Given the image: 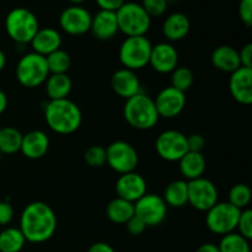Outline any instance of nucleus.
<instances>
[{"mask_svg": "<svg viewBox=\"0 0 252 252\" xmlns=\"http://www.w3.org/2000/svg\"><path fill=\"white\" fill-rule=\"evenodd\" d=\"M58 225L54 209L46 202L36 201L27 204L20 217V230L26 243L42 244L54 235Z\"/></svg>", "mask_w": 252, "mask_h": 252, "instance_id": "obj_1", "label": "nucleus"}, {"mask_svg": "<svg viewBox=\"0 0 252 252\" xmlns=\"http://www.w3.org/2000/svg\"><path fill=\"white\" fill-rule=\"evenodd\" d=\"M47 126L58 134H73L83 123V112L70 98L49 100L44 107Z\"/></svg>", "mask_w": 252, "mask_h": 252, "instance_id": "obj_2", "label": "nucleus"}, {"mask_svg": "<svg viewBox=\"0 0 252 252\" xmlns=\"http://www.w3.org/2000/svg\"><path fill=\"white\" fill-rule=\"evenodd\" d=\"M123 116L128 125L140 130L153 128L157 126L160 118L155 107L154 98L143 93L126 100L123 106Z\"/></svg>", "mask_w": 252, "mask_h": 252, "instance_id": "obj_3", "label": "nucleus"}, {"mask_svg": "<svg viewBox=\"0 0 252 252\" xmlns=\"http://www.w3.org/2000/svg\"><path fill=\"white\" fill-rule=\"evenodd\" d=\"M5 30L16 43H30L39 30L38 19L27 7H14L5 17Z\"/></svg>", "mask_w": 252, "mask_h": 252, "instance_id": "obj_4", "label": "nucleus"}, {"mask_svg": "<svg viewBox=\"0 0 252 252\" xmlns=\"http://www.w3.org/2000/svg\"><path fill=\"white\" fill-rule=\"evenodd\" d=\"M116 17L118 30L127 37L145 36L152 26V17L139 2H123L122 6L116 11Z\"/></svg>", "mask_w": 252, "mask_h": 252, "instance_id": "obj_5", "label": "nucleus"}, {"mask_svg": "<svg viewBox=\"0 0 252 252\" xmlns=\"http://www.w3.org/2000/svg\"><path fill=\"white\" fill-rule=\"evenodd\" d=\"M16 79L25 88H37L46 83L49 76L46 57L29 52L19 59L16 64Z\"/></svg>", "mask_w": 252, "mask_h": 252, "instance_id": "obj_6", "label": "nucleus"}, {"mask_svg": "<svg viewBox=\"0 0 252 252\" xmlns=\"http://www.w3.org/2000/svg\"><path fill=\"white\" fill-rule=\"evenodd\" d=\"M152 42L147 36L126 37L118 51V59L123 68L137 70L149 64Z\"/></svg>", "mask_w": 252, "mask_h": 252, "instance_id": "obj_7", "label": "nucleus"}, {"mask_svg": "<svg viewBox=\"0 0 252 252\" xmlns=\"http://www.w3.org/2000/svg\"><path fill=\"white\" fill-rule=\"evenodd\" d=\"M206 225L217 235H228L236 230L241 211L226 202H218L206 212Z\"/></svg>", "mask_w": 252, "mask_h": 252, "instance_id": "obj_8", "label": "nucleus"}, {"mask_svg": "<svg viewBox=\"0 0 252 252\" xmlns=\"http://www.w3.org/2000/svg\"><path fill=\"white\" fill-rule=\"evenodd\" d=\"M138 162V152L126 140H115L106 148V164L120 175L135 171Z\"/></svg>", "mask_w": 252, "mask_h": 252, "instance_id": "obj_9", "label": "nucleus"}, {"mask_svg": "<svg viewBox=\"0 0 252 252\" xmlns=\"http://www.w3.org/2000/svg\"><path fill=\"white\" fill-rule=\"evenodd\" d=\"M155 150L162 160L177 161L189 152L187 135L176 129H166L155 140Z\"/></svg>", "mask_w": 252, "mask_h": 252, "instance_id": "obj_10", "label": "nucleus"}, {"mask_svg": "<svg viewBox=\"0 0 252 252\" xmlns=\"http://www.w3.org/2000/svg\"><path fill=\"white\" fill-rule=\"evenodd\" d=\"M91 20V12L79 2H73L66 6L59 15V25L62 30L73 36H80L90 32Z\"/></svg>", "mask_w": 252, "mask_h": 252, "instance_id": "obj_11", "label": "nucleus"}, {"mask_svg": "<svg viewBox=\"0 0 252 252\" xmlns=\"http://www.w3.org/2000/svg\"><path fill=\"white\" fill-rule=\"evenodd\" d=\"M134 216L142 219L148 226H158L167 216V206L161 196L145 193L134 203Z\"/></svg>", "mask_w": 252, "mask_h": 252, "instance_id": "obj_12", "label": "nucleus"}, {"mask_svg": "<svg viewBox=\"0 0 252 252\" xmlns=\"http://www.w3.org/2000/svg\"><path fill=\"white\" fill-rule=\"evenodd\" d=\"M189 187V203L199 212H208L218 203L217 186L206 177L187 181Z\"/></svg>", "mask_w": 252, "mask_h": 252, "instance_id": "obj_13", "label": "nucleus"}, {"mask_svg": "<svg viewBox=\"0 0 252 252\" xmlns=\"http://www.w3.org/2000/svg\"><path fill=\"white\" fill-rule=\"evenodd\" d=\"M159 117L174 118L179 116L186 107V94L172 88L166 86L159 91L154 98Z\"/></svg>", "mask_w": 252, "mask_h": 252, "instance_id": "obj_14", "label": "nucleus"}, {"mask_svg": "<svg viewBox=\"0 0 252 252\" xmlns=\"http://www.w3.org/2000/svg\"><path fill=\"white\" fill-rule=\"evenodd\" d=\"M149 64L155 71L170 74L179 66V52L170 42H159L152 47Z\"/></svg>", "mask_w": 252, "mask_h": 252, "instance_id": "obj_15", "label": "nucleus"}, {"mask_svg": "<svg viewBox=\"0 0 252 252\" xmlns=\"http://www.w3.org/2000/svg\"><path fill=\"white\" fill-rule=\"evenodd\" d=\"M116 193L118 198L135 203L147 193V181L138 172H128L120 175L115 185Z\"/></svg>", "mask_w": 252, "mask_h": 252, "instance_id": "obj_16", "label": "nucleus"}, {"mask_svg": "<svg viewBox=\"0 0 252 252\" xmlns=\"http://www.w3.org/2000/svg\"><path fill=\"white\" fill-rule=\"evenodd\" d=\"M229 91L241 105L252 103V68L240 66L229 78Z\"/></svg>", "mask_w": 252, "mask_h": 252, "instance_id": "obj_17", "label": "nucleus"}, {"mask_svg": "<svg viewBox=\"0 0 252 252\" xmlns=\"http://www.w3.org/2000/svg\"><path fill=\"white\" fill-rule=\"evenodd\" d=\"M111 88L115 91L116 95L126 98V100L142 93L140 91L142 85H140V80L138 78L137 73L127 68L118 69L112 74V76H111Z\"/></svg>", "mask_w": 252, "mask_h": 252, "instance_id": "obj_18", "label": "nucleus"}, {"mask_svg": "<svg viewBox=\"0 0 252 252\" xmlns=\"http://www.w3.org/2000/svg\"><path fill=\"white\" fill-rule=\"evenodd\" d=\"M90 32L98 41H110L120 32L116 12L98 10L93 15Z\"/></svg>", "mask_w": 252, "mask_h": 252, "instance_id": "obj_19", "label": "nucleus"}, {"mask_svg": "<svg viewBox=\"0 0 252 252\" xmlns=\"http://www.w3.org/2000/svg\"><path fill=\"white\" fill-rule=\"evenodd\" d=\"M49 138L46 132L39 129L30 130L26 134L22 135L21 149L24 157L27 159L37 160L43 158L49 149Z\"/></svg>", "mask_w": 252, "mask_h": 252, "instance_id": "obj_20", "label": "nucleus"}, {"mask_svg": "<svg viewBox=\"0 0 252 252\" xmlns=\"http://www.w3.org/2000/svg\"><path fill=\"white\" fill-rule=\"evenodd\" d=\"M30 44L33 49L32 52L47 57L48 54L61 48L62 36L58 30L53 29V27H39Z\"/></svg>", "mask_w": 252, "mask_h": 252, "instance_id": "obj_21", "label": "nucleus"}, {"mask_svg": "<svg viewBox=\"0 0 252 252\" xmlns=\"http://www.w3.org/2000/svg\"><path fill=\"white\" fill-rule=\"evenodd\" d=\"M191 29L189 16L181 11H175L166 16L162 22V33L170 42L184 39Z\"/></svg>", "mask_w": 252, "mask_h": 252, "instance_id": "obj_22", "label": "nucleus"}, {"mask_svg": "<svg viewBox=\"0 0 252 252\" xmlns=\"http://www.w3.org/2000/svg\"><path fill=\"white\" fill-rule=\"evenodd\" d=\"M211 61L212 64L223 73L231 74L241 66L239 51L229 44H221V46L217 47L212 52Z\"/></svg>", "mask_w": 252, "mask_h": 252, "instance_id": "obj_23", "label": "nucleus"}, {"mask_svg": "<svg viewBox=\"0 0 252 252\" xmlns=\"http://www.w3.org/2000/svg\"><path fill=\"white\" fill-rule=\"evenodd\" d=\"M207 162L203 153H193L187 152L181 159L179 160V169L182 176L186 179V181L199 179L203 177L206 171Z\"/></svg>", "mask_w": 252, "mask_h": 252, "instance_id": "obj_24", "label": "nucleus"}, {"mask_svg": "<svg viewBox=\"0 0 252 252\" xmlns=\"http://www.w3.org/2000/svg\"><path fill=\"white\" fill-rule=\"evenodd\" d=\"M44 84H46V93L49 100L68 98L73 89V81L68 74H49Z\"/></svg>", "mask_w": 252, "mask_h": 252, "instance_id": "obj_25", "label": "nucleus"}, {"mask_svg": "<svg viewBox=\"0 0 252 252\" xmlns=\"http://www.w3.org/2000/svg\"><path fill=\"white\" fill-rule=\"evenodd\" d=\"M162 199L167 207L181 208L189 203V187L186 180H175L170 182L164 191Z\"/></svg>", "mask_w": 252, "mask_h": 252, "instance_id": "obj_26", "label": "nucleus"}, {"mask_svg": "<svg viewBox=\"0 0 252 252\" xmlns=\"http://www.w3.org/2000/svg\"><path fill=\"white\" fill-rule=\"evenodd\" d=\"M106 216L112 223L126 224L134 216V203L122 198H113L106 207Z\"/></svg>", "mask_w": 252, "mask_h": 252, "instance_id": "obj_27", "label": "nucleus"}, {"mask_svg": "<svg viewBox=\"0 0 252 252\" xmlns=\"http://www.w3.org/2000/svg\"><path fill=\"white\" fill-rule=\"evenodd\" d=\"M26 245V239L19 228H5L0 231V252H20Z\"/></svg>", "mask_w": 252, "mask_h": 252, "instance_id": "obj_28", "label": "nucleus"}, {"mask_svg": "<svg viewBox=\"0 0 252 252\" xmlns=\"http://www.w3.org/2000/svg\"><path fill=\"white\" fill-rule=\"evenodd\" d=\"M22 133L15 127L0 128V153L11 155L21 149Z\"/></svg>", "mask_w": 252, "mask_h": 252, "instance_id": "obj_29", "label": "nucleus"}, {"mask_svg": "<svg viewBox=\"0 0 252 252\" xmlns=\"http://www.w3.org/2000/svg\"><path fill=\"white\" fill-rule=\"evenodd\" d=\"M49 74H66L71 65V58L64 49L59 48L46 57Z\"/></svg>", "mask_w": 252, "mask_h": 252, "instance_id": "obj_30", "label": "nucleus"}, {"mask_svg": "<svg viewBox=\"0 0 252 252\" xmlns=\"http://www.w3.org/2000/svg\"><path fill=\"white\" fill-rule=\"evenodd\" d=\"M218 249L219 252H251L249 240L235 231L221 236Z\"/></svg>", "mask_w": 252, "mask_h": 252, "instance_id": "obj_31", "label": "nucleus"}, {"mask_svg": "<svg viewBox=\"0 0 252 252\" xmlns=\"http://www.w3.org/2000/svg\"><path fill=\"white\" fill-rule=\"evenodd\" d=\"M228 202L238 209L248 208L251 202V189L245 184H236L231 186L228 193Z\"/></svg>", "mask_w": 252, "mask_h": 252, "instance_id": "obj_32", "label": "nucleus"}, {"mask_svg": "<svg viewBox=\"0 0 252 252\" xmlns=\"http://www.w3.org/2000/svg\"><path fill=\"white\" fill-rule=\"evenodd\" d=\"M170 74H171V86L179 91L186 94V91H189L193 85V71L189 66H177Z\"/></svg>", "mask_w": 252, "mask_h": 252, "instance_id": "obj_33", "label": "nucleus"}, {"mask_svg": "<svg viewBox=\"0 0 252 252\" xmlns=\"http://www.w3.org/2000/svg\"><path fill=\"white\" fill-rule=\"evenodd\" d=\"M84 160L91 167H101L106 164V148L91 145L84 153Z\"/></svg>", "mask_w": 252, "mask_h": 252, "instance_id": "obj_34", "label": "nucleus"}, {"mask_svg": "<svg viewBox=\"0 0 252 252\" xmlns=\"http://www.w3.org/2000/svg\"><path fill=\"white\" fill-rule=\"evenodd\" d=\"M239 233L243 238L250 241L252 239V211L250 208L243 209L239 217L238 225H236Z\"/></svg>", "mask_w": 252, "mask_h": 252, "instance_id": "obj_35", "label": "nucleus"}, {"mask_svg": "<svg viewBox=\"0 0 252 252\" xmlns=\"http://www.w3.org/2000/svg\"><path fill=\"white\" fill-rule=\"evenodd\" d=\"M140 4H142V6L144 7V10L150 17L161 16L167 9L166 0H144Z\"/></svg>", "mask_w": 252, "mask_h": 252, "instance_id": "obj_36", "label": "nucleus"}, {"mask_svg": "<svg viewBox=\"0 0 252 252\" xmlns=\"http://www.w3.org/2000/svg\"><path fill=\"white\" fill-rule=\"evenodd\" d=\"M238 14L241 21L250 27L252 25V0H241L239 2Z\"/></svg>", "mask_w": 252, "mask_h": 252, "instance_id": "obj_37", "label": "nucleus"}, {"mask_svg": "<svg viewBox=\"0 0 252 252\" xmlns=\"http://www.w3.org/2000/svg\"><path fill=\"white\" fill-rule=\"evenodd\" d=\"M206 145V140H204L203 135L194 133V134L187 135V148L189 152L193 153H202Z\"/></svg>", "mask_w": 252, "mask_h": 252, "instance_id": "obj_38", "label": "nucleus"}, {"mask_svg": "<svg viewBox=\"0 0 252 252\" xmlns=\"http://www.w3.org/2000/svg\"><path fill=\"white\" fill-rule=\"evenodd\" d=\"M14 207L7 201H0V225H7L14 219Z\"/></svg>", "mask_w": 252, "mask_h": 252, "instance_id": "obj_39", "label": "nucleus"}, {"mask_svg": "<svg viewBox=\"0 0 252 252\" xmlns=\"http://www.w3.org/2000/svg\"><path fill=\"white\" fill-rule=\"evenodd\" d=\"M126 228H127L128 233L132 234V235H140L145 231L147 225L144 224V221L142 219L138 218L137 216H133L126 223Z\"/></svg>", "mask_w": 252, "mask_h": 252, "instance_id": "obj_40", "label": "nucleus"}, {"mask_svg": "<svg viewBox=\"0 0 252 252\" xmlns=\"http://www.w3.org/2000/svg\"><path fill=\"white\" fill-rule=\"evenodd\" d=\"M239 59H240L241 66L252 68V43H246L239 51Z\"/></svg>", "mask_w": 252, "mask_h": 252, "instance_id": "obj_41", "label": "nucleus"}, {"mask_svg": "<svg viewBox=\"0 0 252 252\" xmlns=\"http://www.w3.org/2000/svg\"><path fill=\"white\" fill-rule=\"evenodd\" d=\"M125 1L122 0H98L96 4L100 7V10H105V11H112L116 12Z\"/></svg>", "mask_w": 252, "mask_h": 252, "instance_id": "obj_42", "label": "nucleus"}, {"mask_svg": "<svg viewBox=\"0 0 252 252\" xmlns=\"http://www.w3.org/2000/svg\"><path fill=\"white\" fill-rule=\"evenodd\" d=\"M86 252H116L115 249L107 243H103V241H97V243H94L90 248L88 249Z\"/></svg>", "mask_w": 252, "mask_h": 252, "instance_id": "obj_43", "label": "nucleus"}, {"mask_svg": "<svg viewBox=\"0 0 252 252\" xmlns=\"http://www.w3.org/2000/svg\"><path fill=\"white\" fill-rule=\"evenodd\" d=\"M196 252H219L218 245L212 243H204L201 246H198Z\"/></svg>", "mask_w": 252, "mask_h": 252, "instance_id": "obj_44", "label": "nucleus"}, {"mask_svg": "<svg viewBox=\"0 0 252 252\" xmlns=\"http://www.w3.org/2000/svg\"><path fill=\"white\" fill-rule=\"evenodd\" d=\"M7 103H9V98H7V95L5 94V91H2L0 89V115L4 113L7 108Z\"/></svg>", "mask_w": 252, "mask_h": 252, "instance_id": "obj_45", "label": "nucleus"}, {"mask_svg": "<svg viewBox=\"0 0 252 252\" xmlns=\"http://www.w3.org/2000/svg\"><path fill=\"white\" fill-rule=\"evenodd\" d=\"M6 65V54L2 49H0V71L5 68Z\"/></svg>", "mask_w": 252, "mask_h": 252, "instance_id": "obj_46", "label": "nucleus"}, {"mask_svg": "<svg viewBox=\"0 0 252 252\" xmlns=\"http://www.w3.org/2000/svg\"><path fill=\"white\" fill-rule=\"evenodd\" d=\"M1 158H2V154H1V153H0V160H1Z\"/></svg>", "mask_w": 252, "mask_h": 252, "instance_id": "obj_47", "label": "nucleus"}]
</instances>
